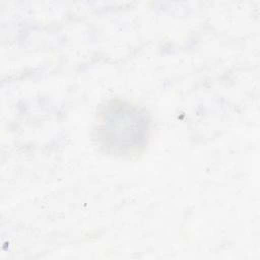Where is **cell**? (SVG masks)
<instances>
[{
	"label": "cell",
	"instance_id": "obj_1",
	"mask_svg": "<svg viewBox=\"0 0 260 260\" xmlns=\"http://www.w3.org/2000/svg\"><path fill=\"white\" fill-rule=\"evenodd\" d=\"M150 118L141 107L122 100L108 102L99 112L94 133L98 144L115 156L142 151L150 136Z\"/></svg>",
	"mask_w": 260,
	"mask_h": 260
}]
</instances>
